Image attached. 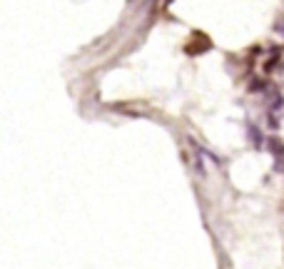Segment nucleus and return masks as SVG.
<instances>
[{
	"label": "nucleus",
	"instance_id": "obj_2",
	"mask_svg": "<svg viewBox=\"0 0 284 269\" xmlns=\"http://www.w3.org/2000/svg\"><path fill=\"white\" fill-rule=\"evenodd\" d=\"M247 135H250V140H252V145H255V147H262V132L257 130L255 125H250V127H247Z\"/></svg>",
	"mask_w": 284,
	"mask_h": 269
},
{
	"label": "nucleus",
	"instance_id": "obj_1",
	"mask_svg": "<svg viewBox=\"0 0 284 269\" xmlns=\"http://www.w3.org/2000/svg\"><path fill=\"white\" fill-rule=\"evenodd\" d=\"M267 147H269V152L274 155V160H277V165H282L284 162V142L277 137V135H272L269 140H267Z\"/></svg>",
	"mask_w": 284,
	"mask_h": 269
}]
</instances>
